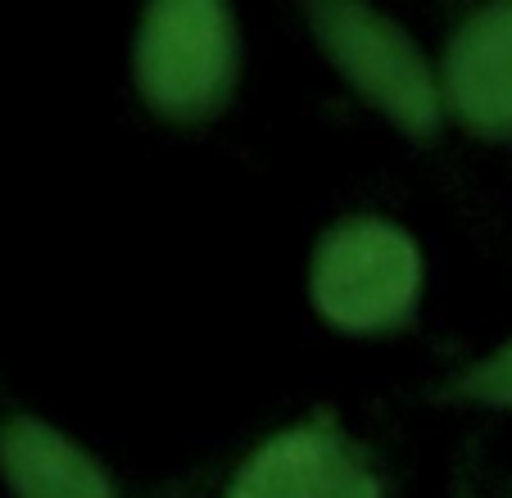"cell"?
Listing matches in <instances>:
<instances>
[{
    "instance_id": "cell-1",
    "label": "cell",
    "mask_w": 512,
    "mask_h": 498,
    "mask_svg": "<svg viewBox=\"0 0 512 498\" xmlns=\"http://www.w3.org/2000/svg\"><path fill=\"white\" fill-rule=\"evenodd\" d=\"M132 82L145 109L168 123L227 114L241 82V23L223 0H155L136 19Z\"/></svg>"
},
{
    "instance_id": "cell-2",
    "label": "cell",
    "mask_w": 512,
    "mask_h": 498,
    "mask_svg": "<svg viewBox=\"0 0 512 498\" xmlns=\"http://www.w3.org/2000/svg\"><path fill=\"white\" fill-rule=\"evenodd\" d=\"M422 249L399 222L354 213L331 222L309 259L313 313L340 336H395L422 304Z\"/></svg>"
},
{
    "instance_id": "cell-3",
    "label": "cell",
    "mask_w": 512,
    "mask_h": 498,
    "mask_svg": "<svg viewBox=\"0 0 512 498\" xmlns=\"http://www.w3.org/2000/svg\"><path fill=\"white\" fill-rule=\"evenodd\" d=\"M304 23H309V37L318 41V50L327 55V64L395 132H404L417 145H431L440 136L449 118L445 87L404 23H395L372 5H354V0L304 5Z\"/></svg>"
},
{
    "instance_id": "cell-4",
    "label": "cell",
    "mask_w": 512,
    "mask_h": 498,
    "mask_svg": "<svg viewBox=\"0 0 512 498\" xmlns=\"http://www.w3.org/2000/svg\"><path fill=\"white\" fill-rule=\"evenodd\" d=\"M445 109L481 141H512V0L472 10L454 28L440 64Z\"/></svg>"
},
{
    "instance_id": "cell-5",
    "label": "cell",
    "mask_w": 512,
    "mask_h": 498,
    "mask_svg": "<svg viewBox=\"0 0 512 498\" xmlns=\"http://www.w3.org/2000/svg\"><path fill=\"white\" fill-rule=\"evenodd\" d=\"M349 458L354 453L336 412H309L254 444L223 498H327Z\"/></svg>"
},
{
    "instance_id": "cell-6",
    "label": "cell",
    "mask_w": 512,
    "mask_h": 498,
    "mask_svg": "<svg viewBox=\"0 0 512 498\" xmlns=\"http://www.w3.org/2000/svg\"><path fill=\"white\" fill-rule=\"evenodd\" d=\"M0 480L14 498H123L96 453L32 412L0 422Z\"/></svg>"
},
{
    "instance_id": "cell-7",
    "label": "cell",
    "mask_w": 512,
    "mask_h": 498,
    "mask_svg": "<svg viewBox=\"0 0 512 498\" xmlns=\"http://www.w3.org/2000/svg\"><path fill=\"white\" fill-rule=\"evenodd\" d=\"M435 399L454 403V408L512 412V340L481 354L476 363H463L449 381L435 385Z\"/></svg>"
},
{
    "instance_id": "cell-8",
    "label": "cell",
    "mask_w": 512,
    "mask_h": 498,
    "mask_svg": "<svg viewBox=\"0 0 512 498\" xmlns=\"http://www.w3.org/2000/svg\"><path fill=\"white\" fill-rule=\"evenodd\" d=\"M327 498H386V485H381L377 471L354 453V458L345 462V471L336 476V485H331Z\"/></svg>"
}]
</instances>
